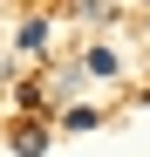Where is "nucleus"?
I'll use <instances>...</instances> for the list:
<instances>
[{"mask_svg": "<svg viewBox=\"0 0 150 157\" xmlns=\"http://www.w3.org/2000/svg\"><path fill=\"white\" fill-rule=\"evenodd\" d=\"M14 150H21V157H41V150H48V130H41V123H14Z\"/></svg>", "mask_w": 150, "mask_h": 157, "instance_id": "f257e3e1", "label": "nucleus"}, {"mask_svg": "<svg viewBox=\"0 0 150 157\" xmlns=\"http://www.w3.org/2000/svg\"><path fill=\"white\" fill-rule=\"evenodd\" d=\"M41 41H48V21H28V28H21V48H28V55H41Z\"/></svg>", "mask_w": 150, "mask_h": 157, "instance_id": "f03ea898", "label": "nucleus"}, {"mask_svg": "<svg viewBox=\"0 0 150 157\" xmlns=\"http://www.w3.org/2000/svg\"><path fill=\"white\" fill-rule=\"evenodd\" d=\"M89 75H116V55H109V48H89Z\"/></svg>", "mask_w": 150, "mask_h": 157, "instance_id": "7ed1b4c3", "label": "nucleus"}]
</instances>
